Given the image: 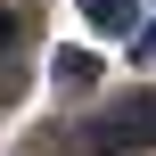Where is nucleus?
<instances>
[{
  "mask_svg": "<svg viewBox=\"0 0 156 156\" xmlns=\"http://www.w3.org/2000/svg\"><path fill=\"white\" fill-rule=\"evenodd\" d=\"M82 25H90L99 41H132L148 16H140V0H82Z\"/></svg>",
  "mask_w": 156,
  "mask_h": 156,
  "instance_id": "obj_1",
  "label": "nucleus"
},
{
  "mask_svg": "<svg viewBox=\"0 0 156 156\" xmlns=\"http://www.w3.org/2000/svg\"><path fill=\"white\" fill-rule=\"evenodd\" d=\"M49 58H58V66H49V74H58V82H66V90H82V82H90V74H99V58H90V49H49Z\"/></svg>",
  "mask_w": 156,
  "mask_h": 156,
  "instance_id": "obj_2",
  "label": "nucleus"
},
{
  "mask_svg": "<svg viewBox=\"0 0 156 156\" xmlns=\"http://www.w3.org/2000/svg\"><path fill=\"white\" fill-rule=\"evenodd\" d=\"M25 33H33V16H25V8H0V58H8Z\"/></svg>",
  "mask_w": 156,
  "mask_h": 156,
  "instance_id": "obj_3",
  "label": "nucleus"
},
{
  "mask_svg": "<svg viewBox=\"0 0 156 156\" xmlns=\"http://www.w3.org/2000/svg\"><path fill=\"white\" fill-rule=\"evenodd\" d=\"M132 58H140V66H156V25H140V33H132Z\"/></svg>",
  "mask_w": 156,
  "mask_h": 156,
  "instance_id": "obj_4",
  "label": "nucleus"
}]
</instances>
